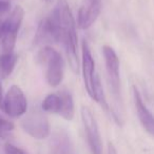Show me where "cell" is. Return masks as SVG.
I'll return each mask as SVG.
<instances>
[{"label": "cell", "mask_w": 154, "mask_h": 154, "mask_svg": "<svg viewBox=\"0 0 154 154\" xmlns=\"http://www.w3.org/2000/svg\"><path fill=\"white\" fill-rule=\"evenodd\" d=\"M57 14L60 26V42L64 49L66 59L70 68L74 73H78L79 62H78V38H77L76 22L70 9L68 0H57L54 8Z\"/></svg>", "instance_id": "obj_1"}, {"label": "cell", "mask_w": 154, "mask_h": 154, "mask_svg": "<svg viewBox=\"0 0 154 154\" xmlns=\"http://www.w3.org/2000/svg\"><path fill=\"white\" fill-rule=\"evenodd\" d=\"M103 55L105 60L106 72H107L109 88L112 94V105L110 114L118 126H122L125 122V110L120 92V63L116 52L110 45L103 47Z\"/></svg>", "instance_id": "obj_2"}, {"label": "cell", "mask_w": 154, "mask_h": 154, "mask_svg": "<svg viewBox=\"0 0 154 154\" xmlns=\"http://www.w3.org/2000/svg\"><path fill=\"white\" fill-rule=\"evenodd\" d=\"M36 60L45 68V78L48 85L53 88L61 84L64 76V61L59 52L52 47H43L37 53Z\"/></svg>", "instance_id": "obj_3"}, {"label": "cell", "mask_w": 154, "mask_h": 154, "mask_svg": "<svg viewBox=\"0 0 154 154\" xmlns=\"http://www.w3.org/2000/svg\"><path fill=\"white\" fill-rule=\"evenodd\" d=\"M60 42V26L55 10L39 22L34 37V45L49 47L51 43Z\"/></svg>", "instance_id": "obj_4"}, {"label": "cell", "mask_w": 154, "mask_h": 154, "mask_svg": "<svg viewBox=\"0 0 154 154\" xmlns=\"http://www.w3.org/2000/svg\"><path fill=\"white\" fill-rule=\"evenodd\" d=\"M23 131L35 139H45L51 134L49 119L38 109H33L21 120Z\"/></svg>", "instance_id": "obj_5"}, {"label": "cell", "mask_w": 154, "mask_h": 154, "mask_svg": "<svg viewBox=\"0 0 154 154\" xmlns=\"http://www.w3.org/2000/svg\"><path fill=\"white\" fill-rule=\"evenodd\" d=\"M80 115H82V126H84L87 141H88L91 153L103 154V141H101L98 124H97L94 114L88 107L84 106L80 110Z\"/></svg>", "instance_id": "obj_6"}, {"label": "cell", "mask_w": 154, "mask_h": 154, "mask_svg": "<svg viewBox=\"0 0 154 154\" xmlns=\"http://www.w3.org/2000/svg\"><path fill=\"white\" fill-rule=\"evenodd\" d=\"M24 18V10L20 5H16L11 11L7 19L3 20L5 28V34L2 39L3 52H14L16 45L18 32L21 28L22 21Z\"/></svg>", "instance_id": "obj_7"}, {"label": "cell", "mask_w": 154, "mask_h": 154, "mask_svg": "<svg viewBox=\"0 0 154 154\" xmlns=\"http://www.w3.org/2000/svg\"><path fill=\"white\" fill-rule=\"evenodd\" d=\"M2 111L10 117L17 118L24 115L28 111V100L23 91L14 85L9 89L3 98Z\"/></svg>", "instance_id": "obj_8"}, {"label": "cell", "mask_w": 154, "mask_h": 154, "mask_svg": "<svg viewBox=\"0 0 154 154\" xmlns=\"http://www.w3.org/2000/svg\"><path fill=\"white\" fill-rule=\"evenodd\" d=\"M82 78H84L85 88L88 92L89 96L93 98L94 94V86L96 80L97 74L95 72V61L91 53L90 47L86 40L82 43Z\"/></svg>", "instance_id": "obj_9"}, {"label": "cell", "mask_w": 154, "mask_h": 154, "mask_svg": "<svg viewBox=\"0 0 154 154\" xmlns=\"http://www.w3.org/2000/svg\"><path fill=\"white\" fill-rule=\"evenodd\" d=\"M103 9V0H82V5L78 11L77 26L87 30L93 26Z\"/></svg>", "instance_id": "obj_10"}, {"label": "cell", "mask_w": 154, "mask_h": 154, "mask_svg": "<svg viewBox=\"0 0 154 154\" xmlns=\"http://www.w3.org/2000/svg\"><path fill=\"white\" fill-rule=\"evenodd\" d=\"M133 100H134L135 110L138 116L143 128L154 137V114L148 109L146 103H143V97L136 87H133Z\"/></svg>", "instance_id": "obj_11"}, {"label": "cell", "mask_w": 154, "mask_h": 154, "mask_svg": "<svg viewBox=\"0 0 154 154\" xmlns=\"http://www.w3.org/2000/svg\"><path fill=\"white\" fill-rule=\"evenodd\" d=\"M51 154H73V143L69 133L63 129H58L50 139Z\"/></svg>", "instance_id": "obj_12"}, {"label": "cell", "mask_w": 154, "mask_h": 154, "mask_svg": "<svg viewBox=\"0 0 154 154\" xmlns=\"http://www.w3.org/2000/svg\"><path fill=\"white\" fill-rule=\"evenodd\" d=\"M17 61L18 55L15 52H3L0 54V76L8 78L13 73Z\"/></svg>", "instance_id": "obj_13"}, {"label": "cell", "mask_w": 154, "mask_h": 154, "mask_svg": "<svg viewBox=\"0 0 154 154\" xmlns=\"http://www.w3.org/2000/svg\"><path fill=\"white\" fill-rule=\"evenodd\" d=\"M62 105V98H61V93H50L49 95L45 97L42 101L41 108L45 112L52 114H57L59 115L60 110H61Z\"/></svg>", "instance_id": "obj_14"}, {"label": "cell", "mask_w": 154, "mask_h": 154, "mask_svg": "<svg viewBox=\"0 0 154 154\" xmlns=\"http://www.w3.org/2000/svg\"><path fill=\"white\" fill-rule=\"evenodd\" d=\"M60 93H61L62 105L59 116H61L66 120H72L75 115V106L73 96L68 91H61Z\"/></svg>", "instance_id": "obj_15"}, {"label": "cell", "mask_w": 154, "mask_h": 154, "mask_svg": "<svg viewBox=\"0 0 154 154\" xmlns=\"http://www.w3.org/2000/svg\"><path fill=\"white\" fill-rule=\"evenodd\" d=\"M14 130V124L0 115V138L5 139Z\"/></svg>", "instance_id": "obj_16"}, {"label": "cell", "mask_w": 154, "mask_h": 154, "mask_svg": "<svg viewBox=\"0 0 154 154\" xmlns=\"http://www.w3.org/2000/svg\"><path fill=\"white\" fill-rule=\"evenodd\" d=\"M5 154H29L21 148L17 147L11 143H8L5 145Z\"/></svg>", "instance_id": "obj_17"}, {"label": "cell", "mask_w": 154, "mask_h": 154, "mask_svg": "<svg viewBox=\"0 0 154 154\" xmlns=\"http://www.w3.org/2000/svg\"><path fill=\"white\" fill-rule=\"evenodd\" d=\"M11 10V3L8 0H0V16L9 13Z\"/></svg>", "instance_id": "obj_18"}, {"label": "cell", "mask_w": 154, "mask_h": 154, "mask_svg": "<svg viewBox=\"0 0 154 154\" xmlns=\"http://www.w3.org/2000/svg\"><path fill=\"white\" fill-rule=\"evenodd\" d=\"M5 34V22L0 21V42H2V39Z\"/></svg>", "instance_id": "obj_19"}, {"label": "cell", "mask_w": 154, "mask_h": 154, "mask_svg": "<svg viewBox=\"0 0 154 154\" xmlns=\"http://www.w3.org/2000/svg\"><path fill=\"white\" fill-rule=\"evenodd\" d=\"M108 154H118L115 147H114V145L112 143H108Z\"/></svg>", "instance_id": "obj_20"}, {"label": "cell", "mask_w": 154, "mask_h": 154, "mask_svg": "<svg viewBox=\"0 0 154 154\" xmlns=\"http://www.w3.org/2000/svg\"><path fill=\"white\" fill-rule=\"evenodd\" d=\"M3 98H5V96L2 94V87H1V82H0V109L1 110L3 107Z\"/></svg>", "instance_id": "obj_21"}, {"label": "cell", "mask_w": 154, "mask_h": 154, "mask_svg": "<svg viewBox=\"0 0 154 154\" xmlns=\"http://www.w3.org/2000/svg\"><path fill=\"white\" fill-rule=\"evenodd\" d=\"M45 1H51V0H45Z\"/></svg>", "instance_id": "obj_22"}, {"label": "cell", "mask_w": 154, "mask_h": 154, "mask_svg": "<svg viewBox=\"0 0 154 154\" xmlns=\"http://www.w3.org/2000/svg\"><path fill=\"white\" fill-rule=\"evenodd\" d=\"M0 139H1V138H0Z\"/></svg>", "instance_id": "obj_23"}]
</instances>
